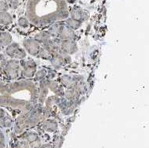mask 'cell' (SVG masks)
Returning a JSON list of instances; mask_svg holds the SVG:
<instances>
[{"label": "cell", "mask_w": 149, "mask_h": 148, "mask_svg": "<svg viewBox=\"0 0 149 148\" xmlns=\"http://www.w3.org/2000/svg\"><path fill=\"white\" fill-rule=\"evenodd\" d=\"M21 68V63L17 60H8L6 61V64L3 67L4 74H6V76L9 79L15 80L19 76Z\"/></svg>", "instance_id": "1"}, {"label": "cell", "mask_w": 149, "mask_h": 148, "mask_svg": "<svg viewBox=\"0 0 149 148\" xmlns=\"http://www.w3.org/2000/svg\"><path fill=\"white\" fill-rule=\"evenodd\" d=\"M21 65L22 67V74L26 79H31L34 77L35 74L37 72V64L34 60L31 59H28L26 60H23Z\"/></svg>", "instance_id": "2"}, {"label": "cell", "mask_w": 149, "mask_h": 148, "mask_svg": "<svg viewBox=\"0 0 149 148\" xmlns=\"http://www.w3.org/2000/svg\"><path fill=\"white\" fill-rule=\"evenodd\" d=\"M23 47L26 51L33 56H37L40 51V45L34 39H25L23 40Z\"/></svg>", "instance_id": "3"}, {"label": "cell", "mask_w": 149, "mask_h": 148, "mask_svg": "<svg viewBox=\"0 0 149 148\" xmlns=\"http://www.w3.org/2000/svg\"><path fill=\"white\" fill-rule=\"evenodd\" d=\"M61 53L71 56L78 51V46L74 40H61L60 43Z\"/></svg>", "instance_id": "4"}, {"label": "cell", "mask_w": 149, "mask_h": 148, "mask_svg": "<svg viewBox=\"0 0 149 148\" xmlns=\"http://www.w3.org/2000/svg\"><path fill=\"white\" fill-rule=\"evenodd\" d=\"M80 81V76L77 75H63L60 78L61 84L67 89H73Z\"/></svg>", "instance_id": "5"}, {"label": "cell", "mask_w": 149, "mask_h": 148, "mask_svg": "<svg viewBox=\"0 0 149 148\" xmlns=\"http://www.w3.org/2000/svg\"><path fill=\"white\" fill-rule=\"evenodd\" d=\"M71 17L74 20L83 22L88 18V14L83 9L80 8V7H74L71 11Z\"/></svg>", "instance_id": "6"}, {"label": "cell", "mask_w": 149, "mask_h": 148, "mask_svg": "<svg viewBox=\"0 0 149 148\" xmlns=\"http://www.w3.org/2000/svg\"><path fill=\"white\" fill-rule=\"evenodd\" d=\"M50 62L51 64L53 67L56 68H60L62 66H63L64 63V60H63V54L60 53V54H56L52 56L51 59H50Z\"/></svg>", "instance_id": "7"}, {"label": "cell", "mask_w": 149, "mask_h": 148, "mask_svg": "<svg viewBox=\"0 0 149 148\" xmlns=\"http://www.w3.org/2000/svg\"><path fill=\"white\" fill-rule=\"evenodd\" d=\"M64 96L67 101H79V97L80 96V94L75 90L73 89H68L66 92L64 93Z\"/></svg>", "instance_id": "8"}, {"label": "cell", "mask_w": 149, "mask_h": 148, "mask_svg": "<svg viewBox=\"0 0 149 148\" xmlns=\"http://www.w3.org/2000/svg\"><path fill=\"white\" fill-rule=\"evenodd\" d=\"M12 42V37L7 32H2L0 35V50Z\"/></svg>", "instance_id": "9"}, {"label": "cell", "mask_w": 149, "mask_h": 148, "mask_svg": "<svg viewBox=\"0 0 149 148\" xmlns=\"http://www.w3.org/2000/svg\"><path fill=\"white\" fill-rule=\"evenodd\" d=\"M13 22L11 14L7 11H0V24L3 26H9Z\"/></svg>", "instance_id": "10"}, {"label": "cell", "mask_w": 149, "mask_h": 148, "mask_svg": "<svg viewBox=\"0 0 149 148\" xmlns=\"http://www.w3.org/2000/svg\"><path fill=\"white\" fill-rule=\"evenodd\" d=\"M21 46L17 44V43L15 42H11L9 45L6 46V50H5V52H6V56H8L9 57H11V58H14L15 53L17 52V49L20 48Z\"/></svg>", "instance_id": "11"}, {"label": "cell", "mask_w": 149, "mask_h": 148, "mask_svg": "<svg viewBox=\"0 0 149 148\" xmlns=\"http://www.w3.org/2000/svg\"><path fill=\"white\" fill-rule=\"evenodd\" d=\"M52 36L50 35V33H49V32H40V33H37V34L35 35L34 37V40H36L37 41V42L39 43H44L45 42V41H47V40H50V39H52Z\"/></svg>", "instance_id": "12"}, {"label": "cell", "mask_w": 149, "mask_h": 148, "mask_svg": "<svg viewBox=\"0 0 149 148\" xmlns=\"http://www.w3.org/2000/svg\"><path fill=\"white\" fill-rule=\"evenodd\" d=\"M66 25L69 28H71L73 30H75V29L80 28V26H82V22L70 17V18H67Z\"/></svg>", "instance_id": "13"}, {"label": "cell", "mask_w": 149, "mask_h": 148, "mask_svg": "<svg viewBox=\"0 0 149 148\" xmlns=\"http://www.w3.org/2000/svg\"><path fill=\"white\" fill-rule=\"evenodd\" d=\"M56 123L53 121V120H46L43 124V127L45 129L48 130L49 131H55V129L56 128Z\"/></svg>", "instance_id": "14"}, {"label": "cell", "mask_w": 149, "mask_h": 148, "mask_svg": "<svg viewBox=\"0 0 149 148\" xmlns=\"http://www.w3.org/2000/svg\"><path fill=\"white\" fill-rule=\"evenodd\" d=\"M37 56L40 57V58H41V59L46 60H50L51 57H52V55L50 54L46 49H44L43 47H40V51L38 52V55H37Z\"/></svg>", "instance_id": "15"}, {"label": "cell", "mask_w": 149, "mask_h": 148, "mask_svg": "<svg viewBox=\"0 0 149 148\" xmlns=\"http://www.w3.org/2000/svg\"><path fill=\"white\" fill-rule=\"evenodd\" d=\"M26 57V51L24 49H22V47H20L19 49H17V52L15 53V56L13 59L15 60H23Z\"/></svg>", "instance_id": "16"}, {"label": "cell", "mask_w": 149, "mask_h": 148, "mask_svg": "<svg viewBox=\"0 0 149 148\" xmlns=\"http://www.w3.org/2000/svg\"><path fill=\"white\" fill-rule=\"evenodd\" d=\"M46 75H47V71H46L45 69H40V71L36 72V74L34 75L35 80H37V81H42V80L45 79Z\"/></svg>", "instance_id": "17"}, {"label": "cell", "mask_w": 149, "mask_h": 148, "mask_svg": "<svg viewBox=\"0 0 149 148\" xmlns=\"http://www.w3.org/2000/svg\"><path fill=\"white\" fill-rule=\"evenodd\" d=\"M17 24L22 28H27L29 25V22L26 17H21L17 21Z\"/></svg>", "instance_id": "18"}, {"label": "cell", "mask_w": 149, "mask_h": 148, "mask_svg": "<svg viewBox=\"0 0 149 148\" xmlns=\"http://www.w3.org/2000/svg\"><path fill=\"white\" fill-rule=\"evenodd\" d=\"M4 1L8 4L9 7L13 9L17 8L18 4H19V1L18 0H4Z\"/></svg>", "instance_id": "19"}, {"label": "cell", "mask_w": 149, "mask_h": 148, "mask_svg": "<svg viewBox=\"0 0 149 148\" xmlns=\"http://www.w3.org/2000/svg\"><path fill=\"white\" fill-rule=\"evenodd\" d=\"M9 8L8 4L4 0H0V11H7Z\"/></svg>", "instance_id": "20"}, {"label": "cell", "mask_w": 149, "mask_h": 148, "mask_svg": "<svg viewBox=\"0 0 149 148\" xmlns=\"http://www.w3.org/2000/svg\"><path fill=\"white\" fill-rule=\"evenodd\" d=\"M6 63V60L5 56H4L3 54H0V69H3Z\"/></svg>", "instance_id": "21"}, {"label": "cell", "mask_w": 149, "mask_h": 148, "mask_svg": "<svg viewBox=\"0 0 149 148\" xmlns=\"http://www.w3.org/2000/svg\"><path fill=\"white\" fill-rule=\"evenodd\" d=\"M4 117H5V112L3 111L2 108H0V120H2Z\"/></svg>", "instance_id": "22"}, {"label": "cell", "mask_w": 149, "mask_h": 148, "mask_svg": "<svg viewBox=\"0 0 149 148\" xmlns=\"http://www.w3.org/2000/svg\"><path fill=\"white\" fill-rule=\"evenodd\" d=\"M75 1L76 0H65V2H67L68 3H71V4L75 3Z\"/></svg>", "instance_id": "23"}, {"label": "cell", "mask_w": 149, "mask_h": 148, "mask_svg": "<svg viewBox=\"0 0 149 148\" xmlns=\"http://www.w3.org/2000/svg\"><path fill=\"white\" fill-rule=\"evenodd\" d=\"M41 148H52V147H51L50 145H48V144H47V145H44Z\"/></svg>", "instance_id": "24"}, {"label": "cell", "mask_w": 149, "mask_h": 148, "mask_svg": "<svg viewBox=\"0 0 149 148\" xmlns=\"http://www.w3.org/2000/svg\"><path fill=\"white\" fill-rule=\"evenodd\" d=\"M1 33H2V32H1V31H0V35H1Z\"/></svg>", "instance_id": "25"}, {"label": "cell", "mask_w": 149, "mask_h": 148, "mask_svg": "<svg viewBox=\"0 0 149 148\" xmlns=\"http://www.w3.org/2000/svg\"><path fill=\"white\" fill-rule=\"evenodd\" d=\"M18 1H22V0H18Z\"/></svg>", "instance_id": "26"}]
</instances>
